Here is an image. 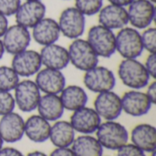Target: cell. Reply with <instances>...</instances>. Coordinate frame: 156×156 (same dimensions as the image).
Instances as JSON below:
<instances>
[{"label":"cell","mask_w":156,"mask_h":156,"mask_svg":"<svg viewBox=\"0 0 156 156\" xmlns=\"http://www.w3.org/2000/svg\"><path fill=\"white\" fill-rule=\"evenodd\" d=\"M132 142L144 153H152L156 148V129L154 126L143 123L135 126L131 135Z\"/></svg>","instance_id":"7402d4cb"},{"label":"cell","mask_w":156,"mask_h":156,"mask_svg":"<svg viewBox=\"0 0 156 156\" xmlns=\"http://www.w3.org/2000/svg\"><path fill=\"white\" fill-rule=\"evenodd\" d=\"M87 41L98 57L111 58L116 51L115 34L101 25H96L90 28Z\"/></svg>","instance_id":"277c9868"},{"label":"cell","mask_w":156,"mask_h":156,"mask_svg":"<svg viewBox=\"0 0 156 156\" xmlns=\"http://www.w3.org/2000/svg\"><path fill=\"white\" fill-rule=\"evenodd\" d=\"M94 110L101 118L106 121H114L122 112V100L112 90L99 93L94 101Z\"/></svg>","instance_id":"8fae6325"},{"label":"cell","mask_w":156,"mask_h":156,"mask_svg":"<svg viewBox=\"0 0 156 156\" xmlns=\"http://www.w3.org/2000/svg\"><path fill=\"white\" fill-rule=\"evenodd\" d=\"M142 43L144 49H146L150 53L156 52V29L154 27H147L141 34Z\"/></svg>","instance_id":"f1b7e54d"},{"label":"cell","mask_w":156,"mask_h":156,"mask_svg":"<svg viewBox=\"0 0 156 156\" xmlns=\"http://www.w3.org/2000/svg\"><path fill=\"white\" fill-rule=\"evenodd\" d=\"M71 146L76 156H102L103 154V147L100 142L89 134L74 139Z\"/></svg>","instance_id":"484cf974"},{"label":"cell","mask_w":156,"mask_h":156,"mask_svg":"<svg viewBox=\"0 0 156 156\" xmlns=\"http://www.w3.org/2000/svg\"><path fill=\"white\" fill-rule=\"evenodd\" d=\"M97 140L102 147L108 150H118L127 144L129 133L127 129L114 121L101 123L96 131Z\"/></svg>","instance_id":"7a4b0ae2"},{"label":"cell","mask_w":156,"mask_h":156,"mask_svg":"<svg viewBox=\"0 0 156 156\" xmlns=\"http://www.w3.org/2000/svg\"><path fill=\"white\" fill-rule=\"evenodd\" d=\"M0 156H24L23 154L16 148L5 147L0 149Z\"/></svg>","instance_id":"e575fe53"},{"label":"cell","mask_w":156,"mask_h":156,"mask_svg":"<svg viewBox=\"0 0 156 156\" xmlns=\"http://www.w3.org/2000/svg\"><path fill=\"white\" fill-rule=\"evenodd\" d=\"M146 95L150 99L153 104H155L156 102V81H153L147 89Z\"/></svg>","instance_id":"d590c367"},{"label":"cell","mask_w":156,"mask_h":156,"mask_svg":"<svg viewBox=\"0 0 156 156\" xmlns=\"http://www.w3.org/2000/svg\"><path fill=\"white\" fill-rule=\"evenodd\" d=\"M32 28V37L34 40L42 46L56 43L60 36L58 22L50 17L42 18Z\"/></svg>","instance_id":"ffe728a7"},{"label":"cell","mask_w":156,"mask_h":156,"mask_svg":"<svg viewBox=\"0 0 156 156\" xmlns=\"http://www.w3.org/2000/svg\"><path fill=\"white\" fill-rule=\"evenodd\" d=\"M122 82L133 90H140L149 84L151 76L144 65L136 58H124L118 68Z\"/></svg>","instance_id":"6da1fadb"},{"label":"cell","mask_w":156,"mask_h":156,"mask_svg":"<svg viewBox=\"0 0 156 156\" xmlns=\"http://www.w3.org/2000/svg\"><path fill=\"white\" fill-rule=\"evenodd\" d=\"M27 156H47L44 153L42 152H39V151H35V152H32V153H29Z\"/></svg>","instance_id":"f35d334b"},{"label":"cell","mask_w":156,"mask_h":156,"mask_svg":"<svg viewBox=\"0 0 156 156\" xmlns=\"http://www.w3.org/2000/svg\"><path fill=\"white\" fill-rule=\"evenodd\" d=\"M152 154H151V156H156V153H155V151H154V152H152L151 153Z\"/></svg>","instance_id":"b9f144b4"},{"label":"cell","mask_w":156,"mask_h":156,"mask_svg":"<svg viewBox=\"0 0 156 156\" xmlns=\"http://www.w3.org/2000/svg\"><path fill=\"white\" fill-rule=\"evenodd\" d=\"M16 103L13 95L9 91L0 90V116L12 112Z\"/></svg>","instance_id":"f546056e"},{"label":"cell","mask_w":156,"mask_h":156,"mask_svg":"<svg viewBox=\"0 0 156 156\" xmlns=\"http://www.w3.org/2000/svg\"><path fill=\"white\" fill-rule=\"evenodd\" d=\"M37 109L39 115L48 122L59 120L65 110L58 94H45L41 96Z\"/></svg>","instance_id":"44dd1931"},{"label":"cell","mask_w":156,"mask_h":156,"mask_svg":"<svg viewBox=\"0 0 156 156\" xmlns=\"http://www.w3.org/2000/svg\"><path fill=\"white\" fill-rule=\"evenodd\" d=\"M46 10V5L41 1H26L20 4L15 14L16 22L26 28H32L45 17Z\"/></svg>","instance_id":"5bb4252c"},{"label":"cell","mask_w":156,"mask_h":156,"mask_svg":"<svg viewBox=\"0 0 156 156\" xmlns=\"http://www.w3.org/2000/svg\"><path fill=\"white\" fill-rule=\"evenodd\" d=\"M117 151V156H146L143 150L133 144H126Z\"/></svg>","instance_id":"1f68e13d"},{"label":"cell","mask_w":156,"mask_h":156,"mask_svg":"<svg viewBox=\"0 0 156 156\" xmlns=\"http://www.w3.org/2000/svg\"><path fill=\"white\" fill-rule=\"evenodd\" d=\"M69 122L75 132L83 134H91L99 128L101 119L94 109L84 106L73 112Z\"/></svg>","instance_id":"4fadbf2b"},{"label":"cell","mask_w":156,"mask_h":156,"mask_svg":"<svg viewBox=\"0 0 156 156\" xmlns=\"http://www.w3.org/2000/svg\"><path fill=\"white\" fill-rule=\"evenodd\" d=\"M15 90V103L24 112H30L37 109L41 97V91L36 82L30 80L19 81Z\"/></svg>","instance_id":"ba28073f"},{"label":"cell","mask_w":156,"mask_h":156,"mask_svg":"<svg viewBox=\"0 0 156 156\" xmlns=\"http://www.w3.org/2000/svg\"><path fill=\"white\" fill-rule=\"evenodd\" d=\"M58 25L64 37L69 39L80 38L85 31V16L75 6L68 7L61 12Z\"/></svg>","instance_id":"8992f818"},{"label":"cell","mask_w":156,"mask_h":156,"mask_svg":"<svg viewBox=\"0 0 156 156\" xmlns=\"http://www.w3.org/2000/svg\"><path fill=\"white\" fill-rule=\"evenodd\" d=\"M8 27V20L5 16L0 13V37L4 36Z\"/></svg>","instance_id":"8d00e7d4"},{"label":"cell","mask_w":156,"mask_h":156,"mask_svg":"<svg viewBox=\"0 0 156 156\" xmlns=\"http://www.w3.org/2000/svg\"><path fill=\"white\" fill-rule=\"evenodd\" d=\"M30 41L31 34L28 31V28L18 24L8 27L2 40L5 51L12 55L27 49Z\"/></svg>","instance_id":"30bf717a"},{"label":"cell","mask_w":156,"mask_h":156,"mask_svg":"<svg viewBox=\"0 0 156 156\" xmlns=\"http://www.w3.org/2000/svg\"><path fill=\"white\" fill-rule=\"evenodd\" d=\"M21 2L20 0H0V13L5 16L16 14Z\"/></svg>","instance_id":"4dcf8cb0"},{"label":"cell","mask_w":156,"mask_h":156,"mask_svg":"<svg viewBox=\"0 0 156 156\" xmlns=\"http://www.w3.org/2000/svg\"><path fill=\"white\" fill-rule=\"evenodd\" d=\"M39 55L42 65L46 68L62 70L69 63L68 49L56 43L44 46Z\"/></svg>","instance_id":"ac0fdd59"},{"label":"cell","mask_w":156,"mask_h":156,"mask_svg":"<svg viewBox=\"0 0 156 156\" xmlns=\"http://www.w3.org/2000/svg\"><path fill=\"white\" fill-rule=\"evenodd\" d=\"M41 66L42 62L39 53L30 49H26L14 55L11 64V68L20 77L36 75L41 69Z\"/></svg>","instance_id":"7c38bea8"},{"label":"cell","mask_w":156,"mask_h":156,"mask_svg":"<svg viewBox=\"0 0 156 156\" xmlns=\"http://www.w3.org/2000/svg\"><path fill=\"white\" fill-rule=\"evenodd\" d=\"M127 10L129 23L136 29H145L151 26L155 16L154 3L150 0H134Z\"/></svg>","instance_id":"9c48e42d"},{"label":"cell","mask_w":156,"mask_h":156,"mask_svg":"<svg viewBox=\"0 0 156 156\" xmlns=\"http://www.w3.org/2000/svg\"><path fill=\"white\" fill-rule=\"evenodd\" d=\"M35 82L45 94H59L66 87V79L61 70L49 68L40 69L37 73Z\"/></svg>","instance_id":"9a60e30c"},{"label":"cell","mask_w":156,"mask_h":156,"mask_svg":"<svg viewBox=\"0 0 156 156\" xmlns=\"http://www.w3.org/2000/svg\"><path fill=\"white\" fill-rule=\"evenodd\" d=\"M5 48H4V45H3V42H2V40L0 39V59L3 58V56H4V54H5Z\"/></svg>","instance_id":"ab89813d"},{"label":"cell","mask_w":156,"mask_h":156,"mask_svg":"<svg viewBox=\"0 0 156 156\" xmlns=\"http://www.w3.org/2000/svg\"><path fill=\"white\" fill-rule=\"evenodd\" d=\"M99 23L111 30L121 29L129 23L127 9L112 4L105 5L99 12Z\"/></svg>","instance_id":"d6986e66"},{"label":"cell","mask_w":156,"mask_h":156,"mask_svg":"<svg viewBox=\"0 0 156 156\" xmlns=\"http://www.w3.org/2000/svg\"><path fill=\"white\" fill-rule=\"evenodd\" d=\"M48 139L56 147H69L75 139V131L70 122L58 121L50 127Z\"/></svg>","instance_id":"d4e9b609"},{"label":"cell","mask_w":156,"mask_h":156,"mask_svg":"<svg viewBox=\"0 0 156 156\" xmlns=\"http://www.w3.org/2000/svg\"><path fill=\"white\" fill-rule=\"evenodd\" d=\"M121 100L122 111L133 117L147 114L153 105L146 93L135 90L125 92Z\"/></svg>","instance_id":"2e32d148"},{"label":"cell","mask_w":156,"mask_h":156,"mask_svg":"<svg viewBox=\"0 0 156 156\" xmlns=\"http://www.w3.org/2000/svg\"><path fill=\"white\" fill-rule=\"evenodd\" d=\"M25 134V121L14 112L3 115L0 120V136L5 143L19 142Z\"/></svg>","instance_id":"e0dca14e"},{"label":"cell","mask_w":156,"mask_h":156,"mask_svg":"<svg viewBox=\"0 0 156 156\" xmlns=\"http://www.w3.org/2000/svg\"><path fill=\"white\" fill-rule=\"evenodd\" d=\"M103 0H75V7L84 16H94L100 12Z\"/></svg>","instance_id":"83f0119b"},{"label":"cell","mask_w":156,"mask_h":156,"mask_svg":"<svg viewBox=\"0 0 156 156\" xmlns=\"http://www.w3.org/2000/svg\"><path fill=\"white\" fill-rule=\"evenodd\" d=\"M3 144H4V141L2 140V138H1V136H0V149L3 147Z\"/></svg>","instance_id":"60d3db41"},{"label":"cell","mask_w":156,"mask_h":156,"mask_svg":"<svg viewBox=\"0 0 156 156\" xmlns=\"http://www.w3.org/2000/svg\"><path fill=\"white\" fill-rule=\"evenodd\" d=\"M60 100L64 109L74 112L84 106L88 102V95L85 90L77 85L65 87L60 92Z\"/></svg>","instance_id":"cb8c5ba5"},{"label":"cell","mask_w":156,"mask_h":156,"mask_svg":"<svg viewBox=\"0 0 156 156\" xmlns=\"http://www.w3.org/2000/svg\"><path fill=\"white\" fill-rule=\"evenodd\" d=\"M49 156H76L75 154L73 153V151L71 149H69V147H57V149H55Z\"/></svg>","instance_id":"836d02e7"},{"label":"cell","mask_w":156,"mask_h":156,"mask_svg":"<svg viewBox=\"0 0 156 156\" xmlns=\"http://www.w3.org/2000/svg\"><path fill=\"white\" fill-rule=\"evenodd\" d=\"M151 2H153V3H154L155 4V2H156V0H150Z\"/></svg>","instance_id":"ee69618b"},{"label":"cell","mask_w":156,"mask_h":156,"mask_svg":"<svg viewBox=\"0 0 156 156\" xmlns=\"http://www.w3.org/2000/svg\"><path fill=\"white\" fill-rule=\"evenodd\" d=\"M83 82L85 87L90 91L101 93L112 90L116 84V79L110 69L96 66L85 71Z\"/></svg>","instance_id":"52a82bcc"},{"label":"cell","mask_w":156,"mask_h":156,"mask_svg":"<svg viewBox=\"0 0 156 156\" xmlns=\"http://www.w3.org/2000/svg\"><path fill=\"white\" fill-rule=\"evenodd\" d=\"M108 1L112 5H116L125 7V6L129 5L131 3H133L134 0H108Z\"/></svg>","instance_id":"74e56055"},{"label":"cell","mask_w":156,"mask_h":156,"mask_svg":"<svg viewBox=\"0 0 156 156\" xmlns=\"http://www.w3.org/2000/svg\"><path fill=\"white\" fill-rule=\"evenodd\" d=\"M69 62L78 69L87 71L99 64V57L90 43L82 38L73 39L69 47Z\"/></svg>","instance_id":"3957f363"},{"label":"cell","mask_w":156,"mask_h":156,"mask_svg":"<svg viewBox=\"0 0 156 156\" xmlns=\"http://www.w3.org/2000/svg\"><path fill=\"white\" fill-rule=\"evenodd\" d=\"M116 51L124 58H137L144 51L141 34L134 27H124L115 35Z\"/></svg>","instance_id":"5b68a950"},{"label":"cell","mask_w":156,"mask_h":156,"mask_svg":"<svg viewBox=\"0 0 156 156\" xmlns=\"http://www.w3.org/2000/svg\"><path fill=\"white\" fill-rule=\"evenodd\" d=\"M149 75L155 79L156 78V55L155 53H150L148 58H146L145 64H144Z\"/></svg>","instance_id":"d6a6232c"},{"label":"cell","mask_w":156,"mask_h":156,"mask_svg":"<svg viewBox=\"0 0 156 156\" xmlns=\"http://www.w3.org/2000/svg\"><path fill=\"white\" fill-rule=\"evenodd\" d=\"M49 122L40 115H32L25 122V134L34 143H44L49 138Z\"/></svg>","instance_id":"603a6c76"},{"label":"cell","mask_w":156,"mask_h":156,"mask_svg":"<svg viewBox=\"0 0 156 156\" xmlns=\"http://www.w3.org/2000/svg\"><path fill=\"white\" fill-rule=\"evenodd\" d=\"M19 82V76L10 67H0V90L11 91Z\"/></svg>","instance_id":"4316f807"},{"label":"cell","mask_w":156,"mask_h":156,"mask_svg":"<svg viewBox=\"0 0 156 156\" xmlns=\"http://www.w3.org/2000/svg\"><path fill=\"white\" fill-rule=\"evenodd\" d=\"M26 1H41V0H26Z\"/></svg>","instance_id":"7bdbcfd3"}]
</instances>
